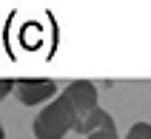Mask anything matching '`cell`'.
Listing matches in <instances>:
<instances>
[{
  "label": "cell",
  "mask_w": 151,
  "mask_h": 139,
  "mask_svg": "<svg viewBox=\"0 0 151 139\" xmlns=\"http://www.w3.org/2000/svg\"><path fill=\"white\" fill-rule=\"evenodd\" d=\"M77 128V114H74V105L71 99L60 91L57 99H51L49 105L40 108L37 119L32 122V131L37 139H63L68 131Z\"/></svg>",
  "instance_id": "obj_1"
},
{
  "label": "cell",
  "mask_w": 151,
  "mask_h": 139,
  "mask_svg": "<svg viewBox=\"0 0 151 139\" xmlns=\"http://www.w3.org/2000/svg\"><path fill=\"white\" fill-rule=\"evenodd\" d=\"M14 97L23 105H40L49 99H57V82L46 80V77H20L14 80Z\"/></svg>",
  "instance_id": "obj_2"
},
{
  "label": "cell",
  "mask_w": 151,
  "mask_h": 139,
  "mask_svg": "<svg viewBox=\"0 0 151 139\" xmlns=\"http://www.w3.org/2000/svg\"><path fill=\"white\" fill-rule=\"evenodd\" d=\"M68 99H71V105H74V114H77V125L88 119V116L97 111V85L94 82H86V80H77V82H68L66 88H63Z\"/></svg>",
  "instance_id": "obj_3"
},
{
  "label": "cell",
  "mask_w": 151,
  "mask_h": 139,
  "mask_svg": "<svg viewBox=\"0 0 151 139\" xmlns=\"http://www.w3.org/2000/svg\"><path fill=\"white\" fill-rule=\"evenodd\" d=\"M126 139H151V125L148 122H134L128 128Z\"/></svg>",
  "instance_id": "obj_4"
},
{
  "label": "cell",
  "mask_w": 151,
  "mask_h": 139,
  "mask_svg": "<svg viewBox=\"0 0 151 139\" xmlns=\"http://www.w3.org/2000/svg\"><path fill=\"white\" fill-rule=\"evenodd\" d=\"M86 139H120V136H117V128H114V125H106V128L94 131L91 136H86Z\"/></svg>",
  "instance_id": "obj_5"
}]
</instances>
